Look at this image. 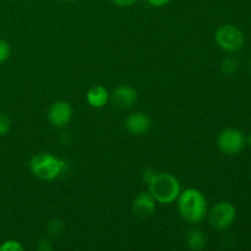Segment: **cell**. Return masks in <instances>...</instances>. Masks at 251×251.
Listing matches in <instances>:
<instances>
[{"label":"cell","instance_id":"6da1fadb","mask_svg":"<svg viewBox=\"0 0 251 251\" xmlns=\"http://www.w3.org/2000/svg\"><path fill=\"white\" fill-rule=\"evenodd\" d=\"M178 208L181 218L189 223H199L207 213V201L200 190L189 188L180 191L178 196Z\"/></svg>","mask_w":251,"mask_h":251},{"label":"cell","instance_id":"7a4b0ae2","mask_svg":"<svg viewBox=\"0 0 251 251\" xmlns=\"http://www.w3.org/2000/svg\"><path fill=\"white\" fill-rule=\"evenodd\" d=\"M149 191L156 202L169 205L178 199L180 194V183L169 173H156L147 181Z\"/></svg>","mask_w":251,"mask_h":251},{"label":"cell","instance_id":"3957f363","mask_svg":"<svg viewBox=\"0 0 251 251\" xmlns=\"http://www.w3.org/2000/svg\"><path fill=\"white\" fill-rule=\"evenodd\" d=\"M65 167V161L50 153H38L32 157L29 162L32 174L42 180H54L60 176Z\"/></svg>","mask_w":251,"mask_h":251},{"label":"cell","instance_id":"277c9868","mask_svg":"<svg viewBox=\"0 0 251 251\" xmlns=\"http://www.w3.org/2000/svg\"><path fill=\"white\" fill-rule=\"evenodd\" d=\"M216 43L226 51H237L244 44L245 38L242 29L233 25H225L216 31Z\"/></svg>","mask_w":251,"mask_h":251},{"label":"cell","instance_id":"5b68a950","mask_svg":"<svg viewBox=\"0 0 251 251\" xmlns=\"http://www.w3.org/2000/svg\"><path fill=\"white\" fill-rule=\"evenodd\" d=\"M237 217V210L228 201H221L216 203L210 211L208 220L211 226L217 230H223L229 228L234 223Z\"/></svg>","mask_w":251,"mask_h":251},{"label":"cell","instance_id":"8992f818","mask_svg":"<svg viewBox=\"0 0 251 251\" xmlns=\"http://www.w3.org/2000/svg\"><path fill=\"white\" fill-rule=\"evenodd\" d=\"M217 145L221 152L233 156V154H238L240 151H243L247 145V137L240 130L229 127L221 132L217 139Z\"/></svg>","mask_w":251,"mask_h":251},{"label":"cell","instance_id":"52a82bcc","mask_svg":"<svg viewBox=\"0 0 251 251\" xmlns=\"http://www.w3.org/2000/svg\"><path fill=\"white\" fill-rule=\"evenodd\" d=\"M71 117H73V108L65 100H56L49 108L48 119L54 126H65L66 124H69Z\"/></svg>","mask_w":251,"mask_h":251},{"label":"cell","instance_id":"ba28073f","mask_svg":"<svg viewBox=\"0 0 251 251\" xmlns=\"http://www.w3.org/2000/svg\"><path fill=\"white\" fill-rule=\"evenodd\" d=\"M137 100V91L127 85L118 86L112 93V102L120 109H130Z\"/></svg>","mask_w":251,"mask_h":251},{"label":"cell","instance_id":"9c48e42d","mask_svg":"<svg viewBox=\"0 0 251 251\" xmlns=\"http://www.w3.org/2000/svg\"><path fill=\"white\" fill-rule=\"evenodd\" d=\"M156 210V200L150 193H140L132 201V211L139 218H147Z\"/></svg>","mask_w":251,"mask_h":251},{"label":"cell","instance_id":"30bf717a","mask_svg":"<svg viewBox=\"0 0 251 251\" xmlns=\"http://www.w3.org/2000/svg\"><path fill=\"white\" fill-rule=\"evenodd\" d=\"M125 127L131 135H136V136L144 135L151 127V119L145 113H132V114L127 115L125 119Z\"/></svg>","mask_w":251,"mask_h":251},{"label":"cell","instance_id":"8fae6325","mask_svg":"<svg viewBox=\"0 0 251 251\" xmlns=\"http://www.w3.org/2000/svg\"><path fill=\"white\" fill-rule=\"evenodd\" d=\"M86 100H87V103L91 107L102 108L107 104L108 100H109V93H108L105 87L100 85H96L87 91Z\"/></svg>","mask_w":251,"mask_h":251},{"label":"cell","instance_id":"7c38bea8","mask_svg":"<svg viewBox=\"0 0 251 251\" xmlns=\"http://www.w3.org/2000/svg\"><path fill=\"white\" fill-rule=\"evenodd\" d=\"M186 244L194 251H200L205 249L206 245H207V239H206V235L203 234L201 230L199 229H193L188 233L186 235Z\"/></svg>","mask_w":251,"mask_h":251},{"label":"cell","instance_id":"4fadbf2b","mask_svg":"<svg viewBox=\"0 0 251 251\" xmlns=\"http://www.w3.org/2000/svg\"><path fill=\"white\" fill-rule=\"evenodd\" d=\"M64 228H65V226H64L63 221L60 220H51L50 222L48 223V232L50 235L61 234Z\"/></svg>","mask_w":251,"mask_h":251},{"label":"cell","instance_id":"5bb4252c","mask_svg":"<svg viewBox=\"0 0 251 251\" xmlns=\"http://www.w3.org/2000/svg\"><path fill=\"white\" fill-rule=\"evenodd\" d=\"M24 247L17 240H5L0 244V251H22Z\"/></svg>","mask_w":251,"mask_h":251},{"label":"cell","instance_id":"9a60e30c","mask_svg":"<svg viewBox=\"0 0 251 251\" xmlns=\"http://www.w3.org/2000/svg\"><path fill=\"white\" fill-rule=\"evenodd\" d=\"M238 61L235 59H226L222 63V71L226 75H232L237 71Z\"/></svg>","mask_w":251,"mask_h":251},{"label":"cell","instance_id":"2e32d148","mask_svg":"<svg viewBox=\"0 0 251 251\" xmlns=\"http://www.w3.org/2000/svg\"><path fill=\"white\" fill-rule=\"evenodd\" d=\"M10 126H11V120L4 113H0V136H4L9 132Z\"/></svg>","mask_w":251,"mask_h":251},{"label":"cell","instance_id":"e0dca14e","mask_svg":"<svg viewBox=\"0 0 251 251\" xmlns=\"http://www.w3.org/2000/svg\"><path fill=\"white\" fill-rule=\"evenodd\" d=\"M10 44L4 39H0V64L5 63L10 56Z\"/></svg>","mask_w":251,"mask_h":251},{"label":"cell","instance_id":"ac0fdd59","mask_svg":"<svg viewBox=\"0 0 251 251\" xmlns=\"http://www.w3.org/2000/svg\"><path fill=\"white\" fill-rule=\"evenodd\" d=\"M136 1L137 0H113V2H114V4H117L118 6H123V7L130 6V5L135 4Z\"/></svg>","mask_w":251,"mask_h":251},{"label":"cell","instance_id":"d6986e66","mask_svg":"<svg viewBox=\"0 0 251 251\" xmlns=\"http://www.w3.org/2000/svg\"><path fill=\"white\" fill-rule=\"evenodd\" d=\"M147 1H149L150 5H152V6L161 7V6H164V5L168 4L171 0H147Z\"/></svg>","mask_w":251,"mask_h":251},{"label":"cell","instance_id":"ffe728a7","mask_svg":"<svg viewBox=\"0 0 251 251\" xmlns=\"http://www.w3.org/2000/svg\"><path fill=\"white\" fill-rule=\"evenodd\" d=\"M247 142H248V145H249V146H251V134L247 137Z\"/></svg>","mask_w":251,"mask_h":251},{"label":"cell","instance_id":"44dd1931","mask_svg":"<svg viewBox=\"0 0 251 251\" xmlns=\"http://www.w3.org/2000/svg\"><path fill=\"white\" fill-rule=\"evenodd\" d=\"M66 1H76V0H66Z\"/></svg>","mask_w":251,"mask_h":251}]
</instances>
